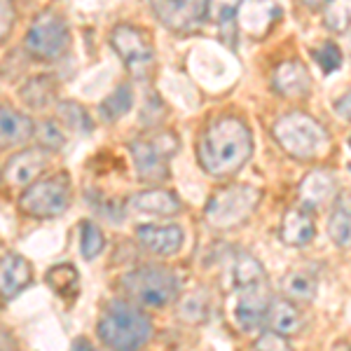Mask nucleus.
<instances>
[{
  "instance_id": "20e7f679",
  "label": "nucleus",
  "mask_w": 351,
  "mask_h": 351,
  "mask_svg": "<svg viewBox=\"0 0 351 351\" xmlns=\"http://www.w3.org/2000/svg\"><path fill=\"white\" fill-rule=\"evenodd\" d=\"M263 202V190L248 183H230L216 190L204 206V223L216 232L241 228Z\"/></svg>"
},
{
  "instance_id": "a211bd4d",
  "label": "nucleus",
  "mask_w": 351,
  "mask_h": 351,
  "mask_svg": "<svg viewBox=\"0 0 351 351\" xmlns=\"http://www.w3.org/2000/svg\"><path fill=\"white\" fill-rule=\"evenodd\" d=\"M298 192H300L302 208L311 211V208L324 206V204H328L337 195V178L330 171L319 169V171H311L304 176V180L300 183Z\"/></svg>"
},
{
  "instance_id": "473e14b6",
  "label": "nucleus",
  "mask_w": 351,
  "mask_h": 351,
  "mask_svg": "<svg viewBox=\"0 0 351 351\" xmlns=\"http://www.w3.org/2000/svg\"><path fill=\"white\" fill-rule=\"evenodd\" d=\"M253 349L256 351H293L288 337L279 335V332H274V330H265L263 335L256 339Z\"/></svg>"
},
{
  "instance_id": "39448f33",
  "label": "nucleus",
  "mask_w": 351,
  "mask_h": 351,
  "mask_svg": "<svg viewBox=\"0 0 351 351\" xmlns=\"http://www.w3.org/2000/svg\"><path fill=\"white\" fill-rule=\"evenodd\" d=\"M122 288L136 304L164 309L180 295L178 274L167 265H143L122 276Z\"/></svg>"
},
{
  "instance_id": "72a5a7b5",
  "label": "nucleus",
  "mask_w": 351,
  "mask_h": 351,
  "mask_svg": "<svg viewBox=\"0 0 351 351\" xmlns=\"http://www.w3.org/2000/svg\"><path fill=\"white\" fill-rule=\"evenodd\" d=\"M14 19H16L14 0H0V43L12 33Z\"/></svg>"
},
{
  "instance_id": "dca6fc26",
  "label": "nucleus",
  "mask_w": 351,
  "mask_h": 351,
  "mask_svg": "<svg viewBox=\"0 0 351 351\" xmlns=\"http://www.w3.org/2000/svg\"><path fill=\"white\" fill-rule=\"evenodd\" d=\"M47 164L49 157L45 148H28L24 152H16L5 164V180L12 185H19V188H26L33 180H38V176L47 169Z\"/></svg>"
},
{
  "instance_id": "423d86ee",
  "label": "nucleus",
  "mask_w": 351,
  "mask_h": 351,
  "mask_svg": "<svg viewBox=\"0 0 351 351\" xmlns=\"http://www.w3.org/2000/svg\"><path fill=\"white\" fill-rule=\"evenodd\" d=\"M73 185L66 173H56L49 178H38L26 185L19 197V211L28 218L49 220L59 218L71 208Z\"/></svg>"
},
{
  "instance_id": "1a4fd4ad",
  "label": "nucleus",
  "mask_w": 351,
  "mask_h": 351,
  "mask_svg": "<svg viewBox=\"0 0 351 351\" xmlns=\"http://www.w3.org/2000/svg\"><path fill=\"white\" fill-rule=\"evenodd\" d=\"M68 45H71V28L56 10H45L43 14H38L24 40L26 52L40 61L59 59Z\"/></svg>"
},
{
  "instance_id": "ddd939ff",
  "label": "nucleus",
  "mask_w": 351,
  "mask_h": 351,
  "mask_svg": "<svg viewBox=\"0 0 351 351\" xmlns=\"http://www.w3.org/2000/svg\"><path fill=\"white\" fill-rule=\"evenodd\" d=\"M183 204H180L178 195L171 190H143L136 192L127 199V211L136 213V216H155V218H171L178 216Z\"/></svg>"
},
{
  "instance_id": "4be33fe9",
  "label": "nucleus",
  "mask_w": 351,
  "mask_h": 351,
  "mask_svg": "<svg viewBox=\"0 0 351 351\" xmlns=\"http://www.w3.org/2000/svg\"><path fill=\"white\" fill-rule=\"evenodd\" d=\"M263 279H267V274H265L263 263H260L256 256H251V253H246V251H239L232 256L230 267H228L230 288H237L243 284H256V281H263Z\"/></svg>"
},
{
  "instance_id": "c756f323",
  "label": "nucleus",
  "mask_w": 351,
  "mask_h": 351,
  "mask_svg": "<svg viewBox=\"0 0 351 351\" xmlns=\"http://www.w3.org/2000/svg\"><path fill=\"white\" fill-rule=\"evenodd\" d=\"M33 136H38L40 141V148L45 150H61L66 145V136L64 129H61V122L56 120H45L40 127L33 129Z\"/></svg>"
},
{
  "instance_id": "4c0bfd02",
  "label": "nucleus",
  "mask_w": 351,
  "mask_h": 351,
  "mask_svg": "<svg viewBox=\"0 0 351 351\" xmlns=\"http://www.w3.org/2000/svg\"><path fill=\"white\" fill-rule=\"evenodd\" d=\"M0 304H3V300H0Z\"/></svg>"
},
{
  "instance_id": "7c9ffc66",
  "label": "nucleus",
  "mask_w": 351,
  "mask_h": 351,
  "mask_svg": "<svg viewBox=\"0 0 351 351\" xmlns=\"http://www.w3.org/2000/svg\"><path fill=\"white\" fill-rule=\"evenodd\" d=\"M59 117H61V124H68L71 129H75V132H92V120H89V115L84 112V108H80L77 104H73V101H64V104L59 106Z\"/></svg>"
},
{
  "instance_id": "2f4dec72",
  "label": "nucleus",
  "mask_w": 351,
  "mask_h": 351,
  "mask_svg": "<svg viewBox=\"0 0 351 351\" xmlns=\"http://www.w3.org/2000/svg\"><path fill=\"white\" fill-rule=\"evenodd\" d=\"M314 59L324 73L339 71L344 64V56H342V52H339V47L335 43H324L319 49H314Z\"/></svg>"
},
{
  "instance_id": "4468645a",
  "label": "nucleus",
  "mask_w": 351,
  "mask_h": 351,
  "mask_svg": "<svg viewBox=\"0 0 351 351\" xmlns=\"http://www.w3.org/2000/svg\"><path fill=\"white\" fill-rule=\"evenodd\" d=\"M271 89L288 101H302L311 92V77L304 64L298 59L284 61L271 73Z\"/></svg>"
},
{
  "instance_id": "f03ea898",
  "label": "nucleus",
  "mask_w": 351,
  "mask_h": 351,
  "mask_svg": "<svg viewBox=\"0 0 351 351\" xmlns=\"http://www.w3.org/2000/svg\"><path fill=\"white\" fill-rule=\"evenodd\" d=\"M152 319L141 307L112 300L96 321V335L110 351H141L152 337Z\"/></svg>"
},
{
  "instance_id": "b1692460",
  "label": "nucleus",
  "mask_w": 351,
  "mask_h": 351,
  "mask_svg": "<svg viewBox=\"0 0 351 351\" xmlns=\"http://www.w3.org/2000/svg\"><path fill=\"white\" fill-rule=\"evenodd\" d=\"M328 237L332 239L337 248H349L351 241V216H349V197L344 192L337 199L335 211L330 213V220H328Z\"/></svg>"
},
{
  "instance_id": "cd10ccee",
  "label": "nucleus",
  "mask_w": 351,
  "mask_h": 351,
  "mask_svg": "<svg viewBox=\"0 0 351 351\" xmlns=\"http://www.w3.org/2000/svg\"><path fill=\"white\" fill-rule=\"evenodd\" d=\"M106 248V237L101 228L92 220H82L80 223V253L84 260H94L104 253Z\"/></svg>"
},
{
  "instance_id": "aec40b11",
  "label": "nucleus",
  "mask_w": 351,
  "mask_h": 351,
  "mask_svg": "<svg viewBox=\"0 0 351 351\" xmlns=\"http://www.w3.org/2000/svg\"><path fill=\"white\" fill-rule=\"evenodd\" d=\"M33 129H36V124L31 122V117L14 108L0 106V150L24 145L26 141L33 138Z\"/></svg>"
},
{
  "instance_id": "c9c22d12",
  "label": "nucleus",
  "mask_w": 351,
  "mask_h": 351,
  "mask_svg": "<svg viewBox=\"0 0 351 351\" xmlns=\"http://www.w3.org/2000/svg\"><path fill=\"white\" fill-rule=\"evenodd\" d=\"M335 110L337 115H342V120H349V94H344V99H339Z\"/></svg>"
},
{
  "instance_id": "bb28decb",
  "label": "nucleus",
  "mask_w": 351,
  "mask_h": 351,
  "mask_svg": "<svg viewBox=\"0 0 351 351\" xmlns=\"http://www.w3.org/2000/svg\"><path fill=\"white\" fill-rule=\"evenodd\" d=\"M324 24L332 33H347L351 19V0H326L324 5Z\"/></svg>"
},
{
  "instance_id": "f3484780",
  "label": "nucleus",
  "mask_w": 351,
  "mask_h": 351,
  "mask_svg": "<svg viewBox=\"0 0 351 351\" xmlns=\"http://www.w3.org/2000/svg\"><path fill=\"white\" fill-rule=\"evenodd\" d=\"M279 237L286 246L293 248H302L311 243L316 237V223L311 218V213L307 208H288L284 218H281Z\"/></svg>"
},
{
  "instance_id": "0eeeda50",
  "label": "nucleus",
  "mask_w": 351,
  "mask_h": 351,
  "mask_svg": "<svg viewBox=\"0 0 351 351\" xmlns=\"http://www.w3.org/2000/svg\"><path fill=\"white\" fill-rule=\"evenodd\" d=\"M134 169L145 183H164L169 180V160L178 152V136L173 132H157L145 138H136L129 143Z\"/></svg>"
},
{
  "instance_id": "a878e982",
  "label": "nucleus",
  "mask_w": 351,
  "mask_h": 351,
  "mask_svg": "<svg viewBox=\"0 0 351 351\" xmlns=\"http://www.w3.org/2000/svg\"><path fill=\"white\" fill-rule=\"evenodd\" d=\"M134 106V94H132V87L129 84H122L112 92L108 99L101 104V115H104L106 122H115L120 120L122 115H127Z\"/></svg>"
},
{
  "instance_id": "7ed1b4c3",
  "label": "nucleus",
  "mask_w": 351,
  "mask_h": 351,
  "mask_svg": "<svg viewBox=\"0 0 351 351\" xmlns=\"http://www.w3.org/2000/svg\"><path fill=\"white\" fill-rule=\"evenodd\" d=\"M276 143L286 155L300 162H311L326 155L328 145H330V136L307 112H288V115L279 117L271 127Z\"/></svg>"
},
{
  "instance_id": "9b49d317",
  "label": "nucleus",
  "mask_w": 351,
  "mask_h": 351,
  "mask_svg": "<svg viewBox=\"0 0 351 351\" xmlns=\"http://www.w3.org/2000/svg\"><path fill=\"white\" fill-rule=\"evenodd\" d=\"M136 241L152 256L171 258L183 248L185 232L178 225H138L136 228Z\"/></svg>"
},
{
  "instance_id": "f704fd0d",
  "label": "nucleus",
  "mask_w": 351,
  "mask_h": 351,
  "mask_svg": "<svg viewBox=\"0 0 351 351\" xmlns=\"http://www.w3.org/2000/svg\"><path fill=\"white\" fill-rule=\"evenodd\" d=\"M71 351H96V349H94V344H89L87 337H77L75 342H73Z\"/></svg>"
},
{
  "instance_id": "6e6552de",
  "label": "nucleus",
  "mask_w": 351,
  "mask_h": 351,
  "mask_svg": "<svg viewBox=\"0 0 351 351\" xmlns=\"http://www.w3.org/2000/svg\"><path fill=\"white\" fill-rule=\"evenodd\" d=\"M228 298V319L232 326L241 332H256L265 326L267 309L271 302L267 279L256 281V284H243L230 288Z\"/></svg>"
},
{
  "instance_id": "f8f14e48",
  "label": "nucleus",
  "mask_w": 351,
  "mask_h": 351,
  "mask_svg": "<svg viewBox=\"0 0 351 351\" xmlns=\"http://www.w3.org/2000/svg\"><path fill=\"white\" fill-rule=\"evenodd\" d=\"M152 12L167 28L188 31L204 14V0H150Z\"/></svg>"
},
{
  "instance_id": "f257e3e1",
  "label": "nucleus",
  "mask_w": 351,
  "mask_h": 351,
  "mask_svg": "<svg viewBox=\"0 0 351 351\" xmlns=\"http://www.w3.org/2000/svg\"><path fill=\"white\" fill-rule=\"evenodd\" d=\"M253 155L251 129L237 117H218L206 127L197 145V160L204 173L230 178L246 167Z\"/></svg>"
},
{
  "instance_id": "393cba45",
  "label": "nucleus",
  "mask_w": 351,
  "mask_h": 351,
  "mask_svg": "<svg viewBox=\"0 0 351 351\" xmlns=\"http://www.w3.org/2000/svg\"><path fill=\"white\" fill-rule=\"evenodd\" d=\"M21 96L31 108H45V106L52 104V99L56 96V82L52 75H38L33 80H28V84L21 89Z\"/></svg>"
},
{
  "instance_id": "2eb2a0df",
  "label": "nucleus",
  "mask_w": 351,
  "mask_h": 351,
  "mask_svg": "<svg viewBox=\"0 0 351 351\" xmlns=\"http://www.w3.org/2000/svg\"><path fill=\"white\" fill-rule=\"evenodd\" d=\"M33 284L31 260L19 253H5L0 258V300H14Z\"/></svg>"
},
{
  "instance_id": "c85d7f7f",
  "label": "nucleus",
  "mask_w": 351,
  "mask_h": 351,
  "mask_svg": "<svg viewBox=\"0 0 351 351\" xmlns=\"http://www.w3.org/2000/svg\"><path fill=\"white\" fill-rule=\"evenodd\" d=\"M241 0H204V12L213 19L220 28L234 26L237 12H239Z\"/></svg>"
},
{
  "instance_id": "6ab92c4d",
  "label": "nucleus",
  "mask_w": 351,
  "mask_h": 351,
  "mask_svg": "<svg viewBox=\"0 0 351 351\" xmlns=\"http://www.w3.org/2000/svg\"><path fill=\"white\" fill-rule=\"evenodd\" d=\"M265 326H269V330L279 332L284 337H293L304 330V314L295 302L286 298H276L269 302Z\"/></svg>"
},
{
  "instance_id": "e433bc0d",
  "label": "nucleus",
  "mask_w": 351,
  "mask_h": 351,
  "mask_svg": "<svg viewBox=\"0 0 351 351\" xmlns=\"http://www.w3.org/2000/svg\"><path fill=\"white\" fill-rule=\"evenodd\" d=\"M302 5H307V8H311V10H316V8H321V5L326 3V0H300Z\"/></svg>"
},
{
  "instance_id": "412c9836",
  "label": "nucleus",
  "mask_w": 351,
  "mask_h": 351,
  "mask_svg": "<svg viewBox=\"0 0 351 351\" xmlns=\"http://www.w3.org/2000/svg\"><path fill=\"white\" fill-rule=\"evenodd\" d=\"M319 291V279L311 269L298 267L281 276V293L291 302H311Z\"/></svg>"
},
{
  "instance_id": "9d476101",
  "label": "nucleus",
  "mask_w": 351,
  "mask_h": 351,
  "mask_svg": "<svg viewBox=\"0 0 351 351\" xmlns=\"http://www.w3.org/2000/svg\"><path fill=\"white\" fill-rule=\"evenodd\" d=\"M110 45L127 66V71L136 77H145L155 66V45L148 31L134 24H120L112 28Z\"/></svg>"
},
{
  "instance_id": "5701e85b",
  "label": "nucleus",
  "mask_w": 351,
  "mask_h": 351,
  "mask_svg": "<svg viewBox=\"0 0 351 351\" xmlns=\"http://www.w3.org/2000/svg\"><path fill=\"white\" fill-rule=\"evenodd\" d=\"M45 284L52 288V293H56V295L73 300L80 293V271L71 263L52 265L45 274Z\"/></svg>"
}]
</instances>
